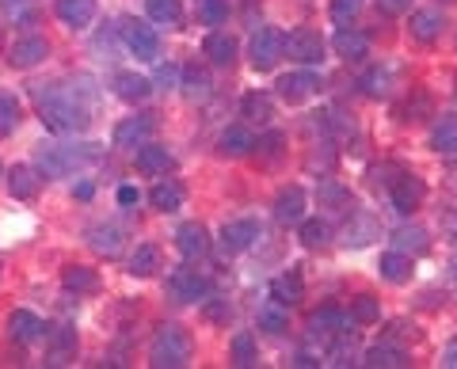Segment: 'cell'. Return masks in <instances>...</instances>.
Here are the masks:
<instances>
[{
	"label": "cell",
	"mask_w": 457,
	"mask_h": 369,
	"mask_svg": "<svg viewBox=\"0 0 457 369\" xmlns=\"http://www.w3.org/2000/svg\"><path fill=\"white\" fill-rule=\"evenodd\" d=\"M50 53L46 46V38H35V35H27V38H16L12 42V50H8V62L12 69H35L42 58Z\"/></svg>",
	"instance_id": "cell-11"
},
{
	"label": "cell",
	"mask_w": 457,
	"mask_h": 369,
	"mask_svg": "<svg viewBox=\"0 0 457 369\" xmlns=\"http://www.w3.org/2000/svg\"><path fill=\"white\" fill-rule=\"evenodd\" d=\"M255 362V339L248 335V332H237L233 335V365H252Z\"/></svg>",
	"instance_id": "cell-44"
},
{
	"label": "cell",
	"mask_w": 457,
	"mask_h": 369,
	"mask_svg": "<svg viewBox=\"0 0 457 369\" xmlns=\"http://www.w3.org/2000/svg\"><path fill=\"white\" fill-rule=\"evenodd\" d=\"M294 365H297V369H312V365H320V362L312 358V354H297V358H294Z\"/></svg>",
	"instance_id": "cell-55"
},
{
	"label": "cell",
	"mask_w": 457,
	"mask_h": 369,
	"mask_svg": "<svg viewBox=\"0 0 457 369\" xmlns=\"http://www.w3.org/2000/svg\"><path fill=\"white\" fill-rule=\"evenodd\" d=\"M149 362L156 369H183L191 362V335L183 328H176V324H164V328L153 335Z\"/></svg>",
	"instance_id": "cell-2"
},
{
	"label": "cell",
	"mask_w": 457,
	"mask_h": 369,
	"mask_svg": "<svg viewBox=\"0 0 457 369\" xmlns=\"http://www.w3.org/2000/svg\"><path fill=\"white\" fill-rule=\"evenodd\" d=\"M431 149L438 152H457V115H442L431 126Z\"/></svg>",
	"instance_id": "cell-29"
},
{
	"label": "cell",
	"mask_w": 457,
	"mask_h": 369,
	"mask_svg": "<svg viewBox=\"0 0 457 369\" xmlns=\"http://www.w3.org/2000/svg\"><path fill=\"white\" fill-rule=\"evenodd\" d=\"M408 358H404V350L400 347H389V343H378V347H370L366 350V365H374V369H400Z\"/></svg>",
	"instance_id": "cell-34"
},
{
	"label": "cell",
	"mask_w": 457,
	"mask_h": 369,
	"mask_svg": "<svg viewBox=\"0 0 457 369\" xmlns=\"http://www.w3.org/2000/svg\"><path fill=\"white\" fill-rule=\"evenodd\" d=\"M275 217L282 225H297L305 217V191L302 187H282L275 198Z\"/></svg>",
	"instance_id": "cell-16"
},
{
	"label": "cell",
	"mask_w": 457,
	"mask_h": 369,
	"mask_svg": "<svg viewBox=\"0 0 457 369\" xmlns=\"http://www.w3.org/2000/svg\"><path fill=\"white\" fill-rule=\"evenodd\" d=\"M16 126H20V103H16V95H0V137L16 134Z\"/></svg>",
	"instance_id": "cell-42"
},
{
	"label": "cell",
	"mask_w": 457,
	"mask_h": 369,
	"mask_svg": "<svg viewBox=\"0 0 457 369\" xmlns=\"http://www.w3.org/2000/svg\"><path fill=\"white\" fill-rule=\"evenodd\" d=\"M240 111H245V119L260 122V126L275 119V103H270V95H263V92H252V95H245V103H240Z\"/></svg>",
	"instance_id": "cell-36"
},
{
	"label": "cell",
	"mask_w": 457,
	"mask_h": 369,
	"mask_svg": "<svg viewBox=\"0 0 457 369\" xmlns=\"http://www.w3.org/2000/svg\"><path fill=\"white\" fill-rule=\"evenodd\" d=\"M381 278L393 282V286H400V282L411 278V259L404 251H385L381 255Z\"/></svg>",
	"instance_id": "cell-31"
},
{
	"label": "cell",
	"mask_w": 457,
	"mask_h": 369,
	"mask_svg": "<svg viewBox=\"0 0 457 369\" xmlns=\"http://www.w3.org/2000/svg\"><path fill=\"white\" fill-rule=\"evenodd\" d=\"M286 328H290V305H282L278 297H270V301L260 308V332L282 335Z\"/></svg>",
	"instance_id": "cell-22"
},
{
	"label": "cell",
	"mask_w": 457,
	"mask_h": 369,
	"mask_svg": "<svg viewBox=\"0 0 457 369\" xmlns=\"http://www.w3.org/2000/svg\"><path fill=\"white\" fill-rule=\"evenodd\" d=\"M8 335L16 339V343H38L42 335H46V324H42L35 312H27V308H16L8 316Z\"/></svg>",
	"instance_id": "cell-13"
},
{
	"label": "cell",
	"mask_w": 457,
	"mask_h": 369,
	"mask_svg": "<svg viewBox=\"0 0 457 369\" xmlns=\"http://www.w3.org/2000/svg\"><path fill=\"white\" fill-rule=\"evenodd\" d=\"M168 293H171V301H179V305L203 301L206 297V278L198 271H191V266H176V271L168 275Z\"/></svg>",
	"instance_id": "cell-5"
},
{
	"label": "cell",
	"mask_w": 457,
	"mask_h": 369,
	"mask_svg": "<svg viewBox=\"0 0 457 369\" xmlns=\"http://www.w3.org/2000/svg\"><path fill=\"white\" fill-rule=\"evenodd\" d=\"M203 316L210 324H228L233 308H228V301H221V297H206V301H203Z\"/></svg>",
	"instance_id": "cell-50"
},
{
	"label": "cell",
	"mask_w": 457,
	"mask_h": 369,
	"mask_svg": "<svg viewBox=\"0 0 457 369\" xmlns=\"http://www.w3.org/2000/svg\"><path fill=\"white\" fill-rule=\"evenodd\" d=\"M0 8H4V16L16 20V23L35 20V0H0Z\"/></svg>",
	"instance_id": "cell-47"
},
{
	"label": "cell",
	"mask_w": 457,
	"mask_h": 369,
	"mask_svg": "<svg viewBox=\"0 0 457 369\" xmlns=\"http://www.w3.org/2000/svg\"><path fill=\"white\" fill-rule=\"evenodd\" d=\"M317 198H320V206H328V209H347L351 206V191H343L336 179H320Z\"/></svg>",
	"instance_id": "cell-38"
},
{
	"label": "cell",
	"mask_w": 457,
	"mask_h": 369,
	"mask_svg": "<svg viewBox=\"0 0 457 369\" xmlns=\"http://www.w3.org/2000/svg\"><path fill=\"white\" fill-rule=\"evenodd\" d=\"M88 160H96V145H84V152H77V149H42L38 152V168L46 176H69Z\"/></svg>",
	"instance_id": "cell-4"
},
{
	"label": "cell",
	"mask_w": 457,
	"mask_h": 369,
	"mask_svg": "<svg viewBox=\"0 0 457 369\" xmlns=\"http://www.w3.org/2000/svg\"><path fill=\"white\" fill-rule=\"evenodd\" d=\"M248 58H252V65L260 69V73L275 69L278 58H286V35L278 31V27H260V31L252 35V42H248Z\"/></svg>",
	"instance_id": "cell-3"
},
{
	"label": "cell",
	"mask_w": 457,
	"mask_h": 369,
	"mask_svg": "<svg viewBox=\"0 0 457 369\" xmlns=\"http://www.w3.org/2000/svg\"><path fill=\"white\" fill-rule=\"evenodd\" d=\"M134 202H137V191L134 187H122L119 191V206H134Z\"/></svg>",
	"instance_id": "cell-54"
},
{
	"label": "cell",
	"mask_w": 457,
	"mask_h": 369,
	"mask_svg": "<svg viewBox=\"0 0 457 369\" xmlns=\"http://www.w3.org/2000/svg\"><path fill=\"white\" fill-rule=\"evenodd\" d=\"M161 271V248L156 244H137V251L130 255V275L134 278H149Z\"/></svg>",
	"instance_id": "cell-30"
},
{
	"label": "cell",
	"mask_w": 457,
	"mask_h": 369,
	"mask_svg": "<svg viewBox=\"0 0 457 369\" xmlns=\"http://www.w3.org/2000/svg\"><path fill=\"white\" fill-rule=\"evenodd\" d=\"M297 225H302V244H305V248H324L328 240H332V229H328L324 221H305V217H302Z\"/></svg>",
	"instance_id": "cell-41"
},
{
	"label": "cell",
	"mask_w": 457,
	"mask_h": 369,
	"mask_svg": "<svg viewBox=\"0 0 457 369\" xmlns=\"http://www.w3.org/2000/svg\"><path fill=\"white\" fill-rule=\"evenodd\" d=\"M423 198H427V183L420 176H400L393 183V206H396V214H416V209L423 206Z\"/></svg>",
	"instance_id": "cell-9"
},
{
	"label": "cell",
	"mask_w": 457,
	"mask_h": 369,
	"mask_svg": "<svg viewBox=\"0 0 457 369\" xmlns=\"http://www.w3.org/2000/svg\"><path fill=\"white\" fill-rule=\"evenodd\" d=\"M149 202H153V209H161V214H171V209L183 206V187H179L176 179H161L149 191Z\"/></svg>",
	"instance_id": "cell-25"
},
{
	"label": "cell",
	"mask_w": 457,
	"mask_h": 369,
	"mask_svg": "<svg viewBox=\"0 0 457 369\" xmlns=\"http://www.w3.org/2000/svg\"><path fill=\"white\" fill-rule=\"evenodd\" d=\"M122 229L119 225H96V229L88 233V240H92V248L99 251V255H107V259H114V255L122 251Z\"/></svg>",
	"instance_id": "cell-26"
},
{
	"label": "cell",
	"mask_w": 457,
	"mask_h": 369,
	"mask_svg": "<svg viewBox=\"0 0 457 369\" xmlns=\"http://www.w3.org/2000/svg\"><path fill=\"white\" fill-rule=\"evenodd\" d=\"M35 103H38V115L42 122L57 134H77L88 126V111L80 107V99L73 88L65 84H38L35 88Z\"/></svg>",
	"instance_id": "cell-1"
},
{
	"label": "cell",
	"mask_w": 457,
	"mask_h": 369,
	"mask_svg": "<svg viewBox=\"0 0 457 369\" xmlns=\"http://www.w3.org/2000/svg\"><path fill=\"white\" fill-rule=\"evenodd\" d=\"M351 320L354 324H378L381 320V301H378V297H370V293L354 297V301H351Z\"/></svg>",
	"instance_id": "cell-40"
},
{
	"label": "cell",
	"mask_w": 457,
	"mask_h": 369,
	"mask_svg": "<svg viewBox=\"0 0 457 369\" xmlns=\"http://www.w3.org/2000/svg\"><path fill=\"white\" fill-rule=\"evenodd\" d=\"M442 365H446V369H457V339H453L446 350H442Z\"/></svg>",
	"instance_id": "cell-53"
},
{
	"label": "cell",
	"mask_w": 457,
	"mask_h": 369,
	"mask_svg": "<svg viewBox=\"0 0 457 369\" xmlns=\"http://www.w3.org/2000/svg\"><path fill=\"white\" fill-rule=\"evenodd\" d=\"M343 324H347V320H343V312L328 305V308H320V312H312L309 324H305V332H309L312 343H328V339H332L336 332H343Z\"/></svg>",
	"instance_id": "cell-14"
},
{
	"label": "cell",
	"mask_w": 457,
	"mask_h": 369,
	"mask_svg": "<svg viewBox=\"0 0 457 369\" xmlns=\"http://www.w3.org/2000/svg\"><path fill=\"white\" fill-rule=\"evenodd\" d=\"M453 278H457V259H453Z\"/></svg>",
	"instance_id": "cell-56"
},
{
	"label": "cell",
	"mask_w": 457,
	"mask_h": 369,
	"mask_svg": "<svg viewBox=\"0 0 457 369\" xmlns=\"http://www.w3.org/2000/svg\"><path fill=\"white\" fill-rule=\"evenodd\" d=\"M122 38H126V46H130V53H137L141 62H156V53H161V38L141 20H122Z\"/></svg>",
	"instance_id": "cell-6"
},
{
	"label": "cell",
	"mask_w": 457,
	"mask_h": 369,
	"mask_svg": "<svg viewBox=\"0 0 457 369\" xmlns=\"http://www.w3.org/2000/svg\"><path fill=\"white\" fill-rule=\"evenodd\" d=\"M210 88H213V84H210V73H206V69H198V65H187V69H183V95H187V99H206Z\"/></svg>",
	"instance_id": "cell-35"
},
{
	"label": "cell",
	"mask_w": 457,
	"mask_h": 369,
	"mask_svg": "<svg viewBox=\"0 0 457 369\" xmlns=\"http://www.w3.org/2000/svg\"><path fill=\"white\" fill-rule=\"evenodd\" d=\"M393 240H396V251H411V255H420V251H427V233L420 229V225H411V229H408V225H404V229H396L393 233Z\"/></svg>",
	"instance_id": "cell-39"
},
{
	"label": "cell",
	"mask_w": 457,
	"mask_h": 369,
	"mask_svg": "<svg viewBox=\"0 0 457 369\" xmlns=\"http://www.w3.org/2000/svg\"><path fill=\"white\" fill-rule=\"evenodd\" d=\"M62 286L69 293H77V297H88V293H99V275L92 271V266L73 263V266H65L62 271Z\"/></svg>",
	"instance_id": "cell-19"
},
{
	"label": "cell",
	"mask_w": 457,
	"mask_h": 369,
	"mask_svg": "<svg viewBox=\"0 0 457 369\" xmlns=\"http://www.w3.org/2000/svg\"><path fill=\"white\" fill-rule=\"evenodd\" d=\"M286 53L302 65H317L324 62V38L317 31H309V27H297V31L286 35Z\"/></svg>",
	"instance_id": "cell-7"
},
{
	"label": "cell",
	"mask_w": 457,
	"mask_h": 369,
	"mask_svg": "<svg viewBox=\"0 0 457 369\" xmlns=\"http://www.w3.org/2000/svg\"><path fill=\"white\" fill-rule=\"evenodd\" d=\"M255 240H260V225H255V221H228L225 229H221V248H225V255L248 251Z\"/></svg>",
	"instance_id": "cell-10"
},
{
	"label": "cell",
	"mask_w": 457,
	"mask_h": 369,
	"mask_svg": "<svg viewBox=\"0 0 457 369\" xmlns=\"http://www.w3.org/2000/svg\"><path fill=\"white\" fill-rule=\"evenodd\" d=\"M225 16H228V4H225V0H203V4H198V20H203L206 27H221Z\"/></svg>",
	"instance_id": "cell-46"
},
{
	"label": "cell",
	"mask_w": 457,
	"mask_h": 369,
	"mask_svg": "<svg viewBox=\"0 0 457 369\" xmlns=\"http://www.w3.org/2000/svg\"><path fill=\"white\" fill-rule=\"evenodd\" d=\"M203 53H206L213 65H233V62H237V42L228 38V35H221V31H213V35L206 38Z\"/></svg>",
	"instance_id": "cell-32"
},
{
	"label": "cell",
	"mask_w": 457,
	"mask_h": 369,
	"mask_svg": "<svg viewBox=\"0 0 457 369\" xmlns=\"http://www.w3.org/2000/svg\"><path fill=\"white\" fill-rule=\"evenodd\" d=\"M378 8L385 12V16H404V12L411 8V0H378Z\"/></svg>",
	"instance_id": "cell-52"
},
{
	"label": "cell",
	"mask_w": 457,
	"mask_h": 369,
	"mask_svg": "<svg viewBox=\"0 0 457 369\" xmlns=\"http://www.w3.org/2000/svg\"><path fill=\"white\" fill-rule=\"evenodd\" d=\"M320 88V80H317V73H286L282 80H278V95L286 99V103H305V99Z\"/></svg>",
	"instance_id": "cell-12"
},
{
	"label": "cell",
	"mask_w": 457,
	"mask_h": 369,
	"mask_svg": "<svg viewBox=\"0 0 457 369\" xmlns=\"http://www.w3.org/2000/svg\"><path fill=\"white\" fill-rule=\"evenodd\" d=\"M145 8H149V20L153 23L176 27L183 20V4H179V0H145Z\"/></svg>",
	"instance_id": "cell-37"
},
{
	"label": "cell",
	"mask_w": 457,
	"mask_h": 369,
	"mask_svg": "<svg viewBox=\"0 0 457 369\" xmlns=\"http://www.w3.org/2000/svg\"><path fill=\"white\" fill-rule=\"evenodd\" d=\"M404 119L408 122H423V119H435V103H431V95L427 92H416L408 99V107H404Z\"/></svg>",
	"instance_id": "cell-43"
},
{
	"label": "cell",
	"mask_w": 457,
	"mask_h": 369,
	"mask_svg": "<svg viewBox=\"0 0 457 369\" xmlns=\"http://www.w3.org/2000/svg\"><path fill=\"white\" fill-rule=\"evenodd\" d=\"M46 339H50V358H54V365H62L69 354L77 350V332L73 328H54V332H46Z\"/></svg>",
	"instance_id": "cell-33"
},
{
	"label": "cell",
	"mask_w": 457,
	"mask_h": 369,
	"mask_svg": "<svg viewBox=\"0 0 457 369\" xmlns=\"http://www.w3.org/2000/svg\"><path fill=\"white\" fill-rule=\"evenodd\" d=\"M42 191V179L35 168H27V164H16L8 172V194L12 198H20V202H27V198H35Z\"/></svg>",
	"instance_id": "cell-18"
},
{
	"label": "cell",
	"mask_w": 457,
	"mask_h": 369,
	"mask_svg": "<svg viewBox=\"0 0 457 369\" xmlns=\"http://www.w3.org/2000/svg\"><path fill=\"white\" fill-rule=\"evenodd\" d=\"M57 20L65 27H88L96 20V0H57Z\"/></svg>",
	"instance_id": "cell-20"
},
{
	"label": "cell",
	"mask_w": 457,
	"mask_h": 369,
	"mask_svg": "<svg viewBox=\"0 0 457 369\" xmlns=\"http://www.w3.org/2000/svg\"><path fill=\"white\" fill-rule=\"evenodd\" d=\"M153 130H156L153 115L122 119L119 126H114V145H119V149H137V145H145V141L153 137Z\"/></svg>",
	"instance_id": "cell-8"
},
{
	"label": "cell",
	"mask_w": 457,
	"mask_h": 369,
	"mask_svg": "<svg viewBox=\"0 0 457 369\" xmlns=\"http://www.w3.org/2000/svg\"><path fill=\"white\" fill-rule=\"evenodd\" d=\"M359 8H362V0H332V16L339 23H347L351 16H359Z\"/></svg>",
	"instance_id": "cell-51"
},
{
	"label": "cell",
	"mask_w": 457,
	"mask_h": 369,
	"mask_svg": "<svg viewBox=\"0 0 457 369\" xmlns=\"http://www.w3.org/2000/svg\"><path fill=\"white\" fill-rule=\"evenodd\" d=\"M374 221L370 217H354V225H347V244H354V248H362V244H370L374 240Z\"/></svg>",
	"instance_id": "cell-48"
},
{
	"label": "cell",
	"mask_w": 457,
	"mask_h": 369,
	"mask_svg": "<svg viewBox=\"0 0 457 369\" xmlns=\"http://www.w3.org/2000/svg\"><path fill=\"white\" fill-rule=\"evenodd\" d=\"M411 35H416L420 42H435L442 35V12H435V8L411 12Z\"/></svg>",
	"instance_id": "cell-27"
},
{
	"label": "cell",
	"mask_w": 457,
	"mask_h": 369,
	"mask_svg": "<svg viewBox=\"0 0 457 369\" xmlns=\"http://www.w3.org/2000/svg\"><path fill=\"white\" fill-rule=\"evenodd\" d=\"M332 46H336L339 58L359 62V58H366V53H370V38L362 31H354V27H339L336 38H332Z\"/></svg>",
	"instance_id": "cell-17"
},
{
	"label": "cell",
	"mask_w": 457,
	"mask_h": 369,
	"mask_svg": "<svg viewBox=\"0 0 457 369\" xmlns=\"http://www.w3.org/2000/svg\"><path fill=\"white\" fill-rule=\"evenodd\" d=\"M389 84H393L389 69H374V73H366V77H362V92H366V95H374V99H381V95H389Z\"/></svg>",
	"instance_id": "cell-45"
},
{
	"label": "cell",
	"mask_w": 457,
	"mask_h": 369,
	"mask_svg": "<svg viewBox=\"0 0 457 369\" xmlns=\"http://www.w3.org/2000/svg\"><path fill=\"white\" fill-rule=\"evenodd\" d=\"M168 168H171V152L161 149V145H137V172H145V176H168Z\"/></svg>",
	"instance_id": "cell-21"
},
{
	"label": "cell",
	"mask_w": 457,
	"mask_h": 369,
	"mask_svg": "<svg viewBox=\"0 0 457 369\" xmlns=\"http://www.w3.org/2000/svg\"><path fill=\"white\" fill-rule=\"evenodd\" d=\"M270 297H278L282 305H297V301L305 297V282H302V275H297V271L278 275L275 282H270Z\"/></svg>",
	"instance_id": "cell-28"
},
{
	"label": "cell",
	"mask_w": 457,
	"mask_h": 369,
	"mask_svg": "<svg viewBox=\"0 0 457 369\" xmlns=\"http://www.w3.org/2000/svg\"><path fill=\"white\" fill-rule=\"evenodd\" d=\"M176 248H179L183 259H198V255H206L210 236H206V229L198 221H187V225H179L176 229Z\"/></svg>",
	"instance_id": "cell-15"
},
{
	"label": "cell",
	"mask_w": 457,
	"mask_h": 369,
	"mask_svg": "<svg viewBox=\"0 0 457 369\" xmlns=\"http://www.w3.org/2000/svg\"><path fill=\"white\" fill-rule=\"evenodd\" d=\"M252 149H255V137H252V130H245V126H228L218 141L221 156H248Z\"/></svg>",
	"instance_id": "cell-23"
},
{
	"label": "cell",
	"mask_w": 457,
	"mask_h": 369,
	"mask_svg": "<svg viewBox=\"0 0 457 369\" xmlns=\"http://www.w3.org/2000/svg\"><path fill=\"white\" fill-rule=\"evenodd\" d=\"M282 145H286V137H282L278 130H270L255 149H260V156H263L267 164H278V160H282Z\"/></svg>",
	"instance_id": "cell-49"
},
{
	"label": "cell",
	"mask_w": 457,
	"mask_h": 369,
	"mask_svg": "<svg viewBox=\"0 0 457 369\" xmlns=\"http://www.w3.org/2000/svg\"><path fill=\"white\" fill-rule=\"evenodd\" d=\"M153 92V84L145 77H137V73H119L114 77V95L126 99V103H141V99H149Z\"/></svg>",
	"instance_id": "cell-24"
}]
</instances>
